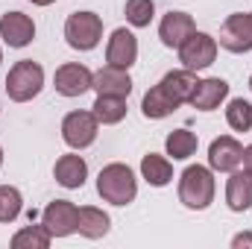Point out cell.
Returning <instances> with one entry per match:
<instances>
[{"label":"cell","instance_id":"obj_33","mask_svg":"<svg viewBox=\"0 0 252 249\" xmlns=\"http://www.w3.org/2000/svg\"><path fill=\"white\" fill-rule=\"evenodd\" d=\"M250 88H252V76H250Z\"/></svg>","mask_w":252,"mask_h":249},{"label":"cell","instance_id":"obj_27","mask_svg":"<svg viewBox=\"0 0 252 249\" xmlns=\"http://www.w3.org/2000/svg\"><path fill=\"white\" fill-rule=\"evenodd\" d=\"M153 15H156V3L153 0H126V21L132 27H138V30L150 27Z\"/></svg>","mask_w":252,"mask_h":249},{"label":"cell","instance_id":"obj_3","mask_svg":"<svg viewBox=\"0 0 252 249\" xmlns=\"http://www.w3.org/2000/svg\"><path fill=\"white\" fill-rule=\"evenodd\" d=\"M44 88V67L32 59H21L12 64L9 76H6V94L15 103H30L32 97H38Z\"/></svg>","mask_w":252,"mask_h":249},{"label":"cell","instance_id":"obj_34","mask_svg":"<svg viewBox=\"0 0 252 249\" xmlns=\"http://www.w3.org/2000/svg\"><path fill=\"white\" fill-rule=\"evenodd\" d=\"M250 21H252V12H250Z\"/></svg>","mask_w":252,"mask_h":249},{"label":"cell","instance_id":"obj_25","mask_svg":"<svg viewBox=\"0 0 252 249\" xmlns=\"http://www.w3.org/2000/svg\"><path fill=\"white\" fill-rule=\"evenodd\" d=\"M226 124L232 126L235 132H250L252 129V103L244 97H235L226 106Z\"/></svg>","mask_w":252,"mask_h":249},{"label":"cell","instance_id":"obj_16","mask_svg":"<svg viewBox=\"0 0 252 249\" xmlns=\"http://www.w3.org/2000/svg\"><path fill=\"white\" fill-rule=\"evenodd\" d=\"M53 176H56V182H59L62 187H67V190L82 187V185H85V179H88V164H85V158H82V156L67 153V156H62V158L56 161Z\"/></svg>","mask_w":252,"mask_h":249},{"label":"cell","instance_id":"obj_19","mask_svg":"<svg viewBox=\"0 0 252 249\" xmlns=\"http://www.w3.org/2000/svg\"><path fill=\"white\" fill-rule=\"evenodd\" d=\"M109 226H112V220H109V214L103 208H94V205H82L79 208V226H76V232L82 238L100 241V238L109 235Z\"/></svg>","mask_w":252,"mask_h":249},{"label":"cell","instance_id":"obj_29","mask_svg":"<svg viewBox=\"0 0 252 249\" xmlns=\"http://www.w3.org/2000/svg\"><path fill=\"white\" fill-rule=\"evenodd\" d=\"M241 164H244V170L252 176V144L250 147H244V161H241Z\"/></svg>","mask_w":252,"mask_h":249},{"label":"cell","instance_id":"obj_6","mask_svg":"<svg viewBox=\"0 0 252 249\" xmlns=\"http://www.w3.org/2000/svg\"><path fill=\"white\" fill-rule=\"evenodd\" d=\"M97 129L100 121L94 112H67L62 121V138L70 150H85L97 141Z\"/></svg>","mask_w":252,"mask_h":249},{"label":"cell","instance_id":"obj_24","mask_svg":"<svg viewBox=\"0 0 252 249\" xmlns=\"http://www.w3.org/2000/svg\"><path fill=\"white\" fill-rule=\"evenodd\" d=\"M53 241V235L44 226H24L21 232L12 235V247L15 249H47Z\"/></svg>","mask_w":252,"mask_h":249},{"label":"cell","instance_id":"obj_2","mask_svg":"<svg viewBox=\"0 0 252 249\" xmlns=\"http://www.w3.org/2000/svg\"><path fill=\"white\" fill-rule=\"evenodd\" d=\"M97 193L112 205H129L138 196V179H135L132 167L121 164V161L106 164L97 176Z\"/></svg>","mask_w":252,"mask_h":249},{"label":"cell","instance_id":"obj_1","mask_svg":"<svg viewBox=\"0 0 252 249\" xmlns=\"http://www.w3.org/2000/svg\"><path fill=\"white\" fill-rule=\"evenodd\" d=\"M214 170L202 164H190L179 176V202L190 211H205L214 202Z\"/></svg>","mask_w":252,"mask_h":249},{"label":"cell","instance_id":"obj_21","mask_svg":"<svg viewBox=\"0 0 252 249\" xmlns=\"http://www.w3.org/2000/svg\"><path fill=\"white\" fill-rule=\"evenodd\" d=\"M141 176L147 179V185L164 187V185H170V182H173V164H170L164 156L150 153V156H144V158H141Z\"/></svg>","mask_w":252,"mask_h":249},{"label":"cell","instance_id":"obj_14","mask_svg":"<svg viewBox=\"0 0 252 249\" xmlns=\"http://www.w3.org/2000/svg\"><path fill=\"white\" fill-rule=\"evenodd\" d=\"M193 30H196V27H193V18H190L188 12H173V9H170V12L161 18V24H158V38H161L164 47L179 50Z\"/></svg>","mask_w":252,"mask_h":249},{"label":"cell","instance_id":"obj_28","mask_svg":"<svg viewBox=\"0 0 252 249\" xmlns=\"http://www.w3.org/2000/svg\"><path fill=\"white\" fill-rule=\"evenodd\" d=\"M232 247H235V249L252 247V232H241V235H235V238H232Z\"/></svg>","mask_w":252,"mask_h":249},{"label":"cell","instance_id":"obj_17","mask_svg":"<svg viewBox=\"0 0 252 249\" xmlns=\"http://www.w3.org/2000/svg\"><path fill=\"white\" fill-rule=\"evenodd\" d=\"M226 205L241 214V211H250L252 208V176L244 170H232L229 182H226Z\"/></svg>","mask_w":252,"mask_h":249},{"label":"cell","instance_id":"obj_22","mask_svg":"<svg viewBox=\"0 0 252 249\" xmlns=\"http://www.w3.org/2000/svg\"><path fill=\"white\" fill-rule=\"evenodd\" d=\"M91 109H94V118L103 126L121 124L126 118V97H106V94H97V100H94Z\"/></svg>","mask_w":252,"mask_h":249},{"label":"cell","instance_id":"obj_7","mask_svg":"<svg viewBox=\"0 0 252 249\" xmlns=\"http://www.w3.org/2000/svg\"><path fill=\"white\" fill-rule=\"evenodd\" d=\"M217 44L229 53H250L252 50V21H250V12H235L223 21L220 27V38Z\"/></svg>","mask_w":252,"mask_h":249},{"label":"cell","instance_id":"obj_26","mask_svg":"<svg viewBox=\"0 0 252 249\" xmlns=\"http://www.w3.org/2000/svg\"><path fill=\"white\" fill-rule=\"evenodd\" d=\"M24 208L21 190L12 185H0V223H15Z\"/></svg>","mask_w":252,"mask_h":249},{"label":"cell","instance_id":"obj_13","mask_svg":"<svg viewBox=\"0 0 252 249\" xmlns=\"http://www.w3.org/2000/svg\"><path fill=\"white\" fill-rule=\"evenodd\" d=\"M229 97V82L220 79V76H208V79H199L193 94H190V106L196 112H214L220 109V103Z\"/></svg>","mask_w":252,"mask_h":249},{"label":"cell","instance_id":"obj_8","mask_svg":"<svg viewBox=\"0 0 252 249\" xmlns=\"http://www.w3.org/2000/svg\"><path fill=\"white\" fill-rule=\"evenodd\" d=\"M41 226L53 235V238H67L76 232L79 226V208L67 199H53L44 214H41Z\"/></svg>","mask_w":252,"mask_h":249},{"label":"cell","instance_id":"obj_20","mask_svg":"<svg viewBox=\"0 0 252 249\" xmlns=\"http://www.w3.org/2000/svg\"><path fill=\"white\" fill-rule=\"evenodd\" d=\"M196 73L188 70V67H182V70H170V73H164L161 76V88L182 106V103H190V94H193V88H196Z\"/></svg>","mask_w":252,"mask_h":249},{"label":"cell","instance_id":"obj_4","mask_svg":"<svg viewBox=\"0 0 252 249\" xmlns=\"http://www.w3.org/2000/svg\"><path fill=\"white\" fill-rule=\"evenodd\" d=\"M64 38L79 53L94 50L100 44V38H103V18L94 15V12H73L64 21Z\"/></svg>","mask_w":252,"mask_h":249},{"label":"cell","instance_id":"obj_12","mask_svg":"<svg viewBox=\"0 0 252 249\" xmlns=\"http://www.w3.org/2000/svg\"><path fill=\"white\" fill-rule=\"evenodd\" d=\"M135 62H138V38L126 27H118L109 38V47H106V64L129 70Z\"/></svg>","mask_w":252,"mask_h":249},{"label":"cell","instance_id":"obj_23","mask_svg":"<svg viewBox=\"0 0 252 249\" xmlns=\"http://www.w3.org/2000/svg\"><path fill=\"white\" fill-rule=\"evenodd\" d=\"M196 147H199V141H196V135L190 129H173L167 135V141H164V150H167V156H173V161L190 158L196 153Z\"/></svg>","mask_w":252,"mask_h":249},{"label":"cell","instance_id":"obj_10","mask_svg":"<svg viewBox=\"0 0 252 249\" xmlns=\"http://www.w3.org/2000/svg\"><path fill=\"white\" fill-rule=\"evenodd\" d=\"M91 82H94V73L79 62L62 64L53 76V85L62 97H82L85 91H91Z\"/></svg>","mask_w":252,"mask_h":249},{"label":"cell","instance_id":"obj_31","mask_svg":"<svg viewBox=\"0 0 252 249\" xmlns=\"http://www.w3.org/2000/svg\"><path fill=\"white\" fill-rule=\"evenodd\" d=\"M0 167H3V147H0Z\"/></svg>","mask_w":252,"mask_h":249},{"label":"cell","instance_id":"obj_5","mask_svg":"<svg viewBox=\"0 0 252 249\" xmlns=\"http://www.w3.org/2000/svg\"><path fill=\"white\" fill-rule=\"evenodd\" d=\"M217 38H211L208 32H190L188 38H185V44L179 47V62L182 67H188V70H205L208 64H214L217 59Z\"/></svg>","mask_w":252,"mask_h":249},{"label":"cell","instance_id":"obj_11","mask_svg":"<svg viewBox=\"0 0 252 249\" xmlns=\"http://www.w3.org/2000/svg\"><path fill=\"white\" fill-rule=\"evenodd\" d=\"M0 38H3L9 47H15V50L32 44V38H35V24H32V18L24 15V12H6V15L0 18Z\"/></svg>","mask_w":252,"mask_h":249},{"label":"cell","instance_id":"obj_30","mask_svg":"<svg viewBox=\"0 0 252 249\" xmlns=\"http://www.w3.org/2000/svg\"><path fill=\"white\" fill-rule=\"evenodd\" d=\"M32 6H50V3H56V0H30Z\"/></svg>","mask_w":252,"mask_h":249},{"label":"cell","instance_id":"obj_18","mask_svg":"<svg viewBox=\"0 0 252 249\" xmlns=\"http://www.w3.org/2000/svg\"><path fill=\"white\" fill-rule=\"evenodd\" d=\"M176 109H179V103L161 88V82L153 85V88L144 94V100H141V112H144V118H150V121H161V118L173 115Z\"/></svg>","mask_w":252,"mask_h":249},{"label":"cell","instance_id":"obj_32","mask_svg":"<svg viewBox=\"0 0 252 249\" xmlns=\"http://www.w3.org/2000/svg\"><path fill=\"white\" fill-rule=\"evenodd\" d=\"M0 62H3V50H0Z\"/></svg>","mask_w":252,"mask_h":249},{"label":"cell","instance_id":"obj_9","mask_svg":"<svg viewBox=\"0 0 252 249\" xmlns=\"http://www.w3.org/2000/svg\"><path fill=\"white\" fill-rule=\"evenodd\" d=\"M241 161H244V147H241L238 138L220 135V138L211 141V147H208V167H211V170H217V173H232V170L241 167Z\"/></svg>","mask_w":252,"mask_h":249},{"label":"cell","instance_id":"obj_15","mask_svg":"<svg viewBox=\"0 0 252 249\" xmlns=\"http://www.w3.org/2000/svg\"><path fill=\"white\" fill-rule=\"evenodd\" d=\"M91 88H94L97 94H106V97H129V94H132V76H129V70H121V67L106 64V67H100V70L94 73Z\"/></svg>","mask_w":252,"mask_h":249}]
</instances>
